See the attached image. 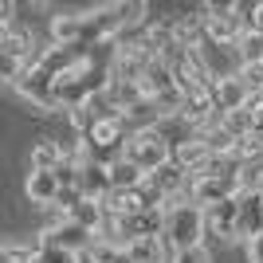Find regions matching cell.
Listing matches in <instances>:
<instances>
[{
  "instance_id": "1",
  "label": "cell",
  "mask_w": 263,
  "mask_h": 263,
  "mask_svg": "<svg viewBox=\"0 0 263 263\" xmlns=\"http://www.w3.org/2000/svg\"><path fill=\"white\" fill-rule=\"evenodd\" d=\"M165 243L177 252H193V248H204V232H209V220H204V209H197L189 193L165 200Z\"/></svg>"
},
{
  "instance_id": "2",
  "label": "cell",
  "mask_w": 263,
  "mask_h": 263,
  "mask_svg": "<svg viewBox=\"0 0 263 263\" xmlns=\"http://www.w3.org/2000/svg\"><path fill=\"white\" fill-rule=\"evenodd\" d=\"M126 161H134L145 177L161 169L165 161H173V142L165 138L161 126H149V130H134L130 142H126Z\"/></svg>"
},
{
  "instance_id": "3",
  "label": "cell",
  "mask_w": 263,
  "mask_h": 263,
  "mask_svg": "<svg viewBox=\"0 0 263 263\" xmlns=\"http://www.w3.org/2000/svg\"><path fill=\"white\" fill-rule=\"evenodd\" d=\"M189 200L197 209H212V204H224V200H236L243 193L240 189V173H200L189 181Z\"/></svg>"
},
{
  "instance_id": "4",
  "label": "cell",
  "mask_w": 263,
  "mask_h": 263,
  "mask_svg": "<svg viewBox=\"0 0 263 263\" xmlns=\"http://www.w3.org/2000/svg\"><path fill=\"white\" fill-rule=\"evenodd\" d=\"M204 35L216 47H236L243 35V20L236 4H204Z\"/></svg>"
},
{
  "instance_id": "5",
  "label": "cell",
  "mask_w": 263,
  "mask_h": 263,
  "mask_svg": "<svg viewBox=\"0 0 263 263\" xmlns=\"http://www.w3.org/2000/svg\"><path fill=\"white\" fill-rule=\"evenodd\" d=\"M16 95H20L24 102H32V106L40 110H59V102H55V75H47L40 63H32L28 71H24L16 83Z\"/></svg>"
},
{
  "instance_id": "6",
  "label": "cell",
  "mask_w": 263,
  "mask_h": 263,
  "mask_svg": "<svg viewBox=\"0 0 263 263\" xmlns=\"http://www.w3.org/2000/svg\"><path fill=\"white\" fill-rule=\"evenodd\" d=\"M95 232H87L83 224H75V220H67V216H59L51 224V228H44V236H40V243H51V248H63V252H71V255H87L90 248H95Z\"/></svg>"
},
{
  "instance_id": "7",
  "label": "cell",
  "mask_w": 263,
  "mask_h": 263,
  "mask_svg": "<svg viewBox=\"0 0 263 263\" xmlns=\"http://www.w3.org/2000/svg\"><path fill=\"white\" fill-rule=\"evenodd\" d=\"M252 99L255 95L240 83V75H216V83H212V102H216L220 118H224V114H236V110H248Z\"/></svg>"
},
{
  "instance_id": "8",
  "label": "cell",
  "mask_w": 263,
  "mask_h": 263,
  "mask_svg": "<svg viewBox=\"0 0 263 263\" xmlns=\"http://www.w3.org/2000/svg\"><path fill=\"white\" fill-rule=\"evenodd\" d=\"M90 55V47H67V44H47V47H40V59L35 63L44 67L47 75H55V79H63V75H71L83 59Z\"/></svg>"
},
{
  "instance_id": "9",
  "label": "cell",
  "mask_w": 263,
  "mask_h": 263,
  "mask_svg": "<svg viewBox=\"0 0 263 263\" xmlns=\"http://www.w3.org/2000/svg\"><path fill=\"white\" fill-rule=\"evenodd\" d=\"M189 181H193V177H189L177 161H165L161 169H154V173L145 177V185L161 197V204H165V200H173V197H181V193L189 189Z\"/></svg>"
},
{
  "instance_id": "10",
  "label": "cell",
  "mask_w": 263,
  "mask_h": 263,
  "mask_svg": "<svg viewBox=\"0 0 263 263\" xmlns=\"http://www.w3.org/2000/svg\"><path fill=\"white\" fill-rule=\"evenodd\" d=\"M204 220H209L212 236H220V240H240V197L204 209Z\"/></svg>"
},
{
  "instance_id": "11",
  "label": "cell",
  "mask_w": 263,
  "mask_h": 263,
  "mask_svg": "<svg viewBox=\"0 0 263 263\" xmlns=\"http://www.w3.org/2000/svg\"><path fill=\"white\" fill-rule=\"evenodd\" d=\"M138 90H142V99H149V102H157V99H165L169 90H177L169 63H165V59H154V63L145 67V75L138 79Z\"/></svg>"
},
{
  "instance_id": "12",
  "label": "cell",
  "mask_w": 263,
  "mask_h": 263,
  "mask_svg": "<svg viewBox=\"0 0 263 263\" xmlns=\"http://www.w3.org/2000/svg\"><path fill=\"white\" fill-rule=\"evenodd\" d=\"M212 157H216V154H209V149H204V142H197V134H189V138H181V142L173 145V161L181 165L189 177L204 173V165H209Z\"/></svg>"
},
{
  "instance_id": "13",
  "label": "cell",
  "mask_w": 263,
  "mask_h": 263,
  "mask_svg": "<svg viewBox=\"0 0 263 263\" xmlns=\"http://www.w3.org/2000/svg\"><path fill=\"white\" fill-rule=\"evenodd\" d=\"M59 177L55 173H40V169H32L28 173V181H24V197L32 200V204H44V209H51L55 197H59Z\"/></svg>"
},
{
  "instance_id": "14",
  "label": "cell",
  "mask_w": 263,
  "mask_h": 263,
  "mask_svg": "<svg viewBox=\"0 0 263 263\" xmlns=\"http://www.w3.org/2000/svg\"><path fill=\"white\" fill-rule=\"evenodd\" d=\"M263 232V197L240 193V240H255Z\"/></svg>"
},
{
  "instance_id": "15",
  "label": "cell",
  "mask_w": 263,
  "mask_h": 263,
  "mask_svg": "<svg viewBox=\"0 0 263 263\" xmlns=\"http://www.w3.org/2000/svg\"><path fill=\"white\" fill-rule=\"evenodd\" d=\"M67 220H75V224H83L87 232H95V236H99V232L106 228V209H102V200L83 197V200L75 204V209L67 212Z\"/></svg>"
},
{
  "instance_id": "16",
  "label": "cell",
  "mask_w": 263,
  "mask_h": 263,
  "mask_svg": "<svg viewBox=\"0 0 263 263\" xmlns=\"http://www.w3.org/2000/svg\"><path fill=\"white\" fill-rule=\"evenodd\" d=\"M28 161H32V169H40V173H55V169L63 165V145L55 142V138H40V142L32 145Z\"/></svg>"
},
{
  "instance_id": "17",
  "label": "cell",
  "mask_w": 263,
  "mask_h": 263,
  "mask_svg": "<svg viewBox=\"0 0 263 263\" xmlns=\"http://www.w3.org/2000/svg\"><path fill=\"white\" fill-rule=\"evenodd\" d=\"M106 169H110V185L114 189H142L145 185V173L134 161H126V157H118V161L106 165Z\"/></svg>"
},
{
  "instance_id": "18",
  "label": "cell",
  "mask_w": 263,
  "mask_h": 263,
  "mask_svg": "<svg viewBox=\"0 0 263 263\" xmlns=\"http://www.w3.org/2000/svg\"><path fill=\"white\" fill-rule=\"evenodd\" d=\"M90 259H99V263H130V252L122 248V243L114 240H95V248H90Z\"/></svg>"
},
{
  "instance_id": "19",
  "label": "cell",
  "mask_w": 263,
  "mask_h": 263,
  "mask_svg": "<svg viewBox=\"0 0 263 263\" xmlns=\"http://www.w3.org/2000/svg\"><path fill=\"white\" fill-rule=\"evenodd\" d=\"M236 51H240V63H263V32H243Z\"/></svg>"
},
{
  "instance_id": "20",
  "label": "cell",
  "mask_w": 263,
  "mask_h": 263,
  "mask_svg": "<svg viewBox=\"0 0 263 263\" xmlns=\"http://www.w3.org/2000/svg\"><path fill=\"white\" fill-rule=\"evenodd\" d=\"M240 189H243V193H259V197H263V161L243 165V169H240Z\"/></svg>"
},
{
  "instance_id": "21",
  "label": "cell",
  "mask_w": 263,
  "mask_h": 263,
  "mask_svg": "<svg viewBox=\"0 0 263 263\" xmlns=\"http://www.w3.org/2000/svg\"><path fill=\"white\" fill-rule=\"evenodd\" d=\"M236 75H240V83L252 90V95H263V63H240Z\"/></svg>"
},
{
  "instance_id": "22",
  "label": "cell",
  "mask_w": 263,
  "mask_h": 263,
  "mask_svg": "<svg viewBox=\"0 0 263 263\" xmlns=\"http://www.w3.org/2000/svg\"><path fill=\"white\" fill-rule=\"evenodd\" d=\"M35 263H79V255L63 252V248H51V243H40V255Z\"/></svg>"
},
{
  "instance_id": "23",
  "label": "cell",
  "mask_w": 263,
  "mask_h": 263,
  "mask_svg": "<svg viewBox=\"0 0 263 263\" xmlns=\"http://www.w3.org/2000/svg\"><path fill=\"white\" fill-rule=\"evenodd\" d=\"M79 200H83V189H59V197H55V204H51V209H59V212L67 216V212L75 209Z\"/></svg>"
},
{
  "instance_id": "24",
  "label": "cell",
  "mask_w": 263,
  "mask_h": 263,
  "mask_svg": "<svg viewBox=\"0 0 263 263\" xmlns=\"http://www.w3.org/2000/svg\"><path fill=\"white\" fill-rule=\"evenodd\" d=\"M173 263H212V259H209V252H204V248H193V252H177Z\"/></svg>"
},
{
  "instance_id": "25",
  "label": "cell",
  "mask_w": 263,
  "mask_h": 263,
  "mask_svg": "<svg viewBox=\"0 0 263 263\" xmlns=\"http://www.w3.org/2000/svg\"><path fill=\"white\" fill-rule=\"evenodd\" d=\"M248 110H252V138H259V142H263V106L252 99V106H248Z\"/></svg>"
},
{
  "instance_id": "26",
  "label": "cell",
  "mask_w": 263,
  "mask_h": 263,
  "mask_svg": "<svg viewBox=\"0 0 263 263\" xmlns=\"http://www.w3.org/2000/svg\"><path fill=\"white\" fill-rule=\"evenodd\" d=\"M248 255H252V263H263V232L255 240H248Z\"/></svg>"
},
{
  "instance_id": "27",
  "label": "cell",
  "mask_w": 263,
  "mask_h": 263,
  "mask_svg": "<svg viewBox=\"0 0 263 263\" xmlns=\"http://www.w3.org/2000/svg\"><path fill=\"white\" fill-rule=\"evenodd\" d=\"M0 263H16V243H4V240H0Z\"/></svg>"
},
{
  "instance_id": "28",
  "label": "cell",
  "mask_w": 263,
  "mask_h": 263,
  "mask_svg": "<svg viewBox=\"0 0 263 263\" xmlns=\"http://www.w3.org/2000/svg\"><path fill=\"white\" fill-rule=\"evenodd\" d=\"M79 263H99V259H90V252H87V255H79Z\"/></svg>"
},
{
  "instance_id": "29",
  "label": "cell",
  "mask_w": 263,
  "mask_h": 263,
  "mask_svg": "<svg viewBox=\"0 0 263 263\" xmlns=\"http://www.w3.org/2000/svg\"><path fill=\"white\" fill-rule=\"evenodd\" d=\"M255 102H259V106H263V95H255Z\"/></svg>"
},
{
  "instance_id": "30",
  "label": "cell",
  "mask_w": 263,
  "mask_h": 263,
  "mask_svg": "<svg viewBox=\"0 0 263 263\" xmlns=\"http://www.w3.org/2000/svg\"><path fill=\"white\" fill-rule=\"evenodd\" d=\"M0 40H4V28H0Z\"/></svg>"
}]
</instances>
